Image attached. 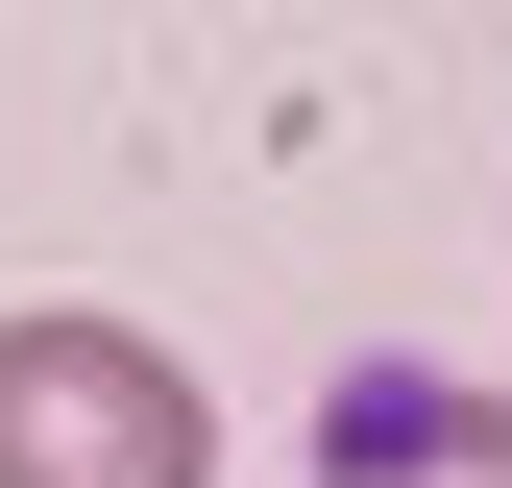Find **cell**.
I'll use <instances>...</instances> for the list:
<instances>
[{"instance_id":"obj_1","label":"cell","mask_w":512,"mask_h":488,"mask_svg":"<svg viewBox=\"0 0 512 488\" xmlns=\"http://www.w3.org/2000/svg\"><path fill=\"white\" fill-rule=\"evenodd\" d=\"M0 488H220V391L98 293L0 318Z\"/></svg>"},{"instance_id":"obj_2","label":"cell","mask_w":512,"mask_h":488,"mask_svg":"<svg viewBox=\"0 0 512 488\" xmlns=\"http://www.w3.org/2000/svg\"><path fill=\"white\" fill-rule=\"evenodd\" d=\"M317 488H512V391H464V366H342L317 391Z\"/></svg>"}]
</instances>
